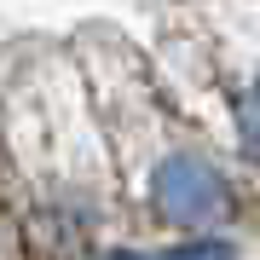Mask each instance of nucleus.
<instances>
[{"instance_id": "nucleus-1", "label": "nucleus", "mask_w": 260, "mask_h": 260, "mask_svg": "<svg viewBox=\"0 0 260 260\" xmlns=\"http://www.w3.org/2000/svg\"><path fill=\"white\" fill-rule=\"evenodd\" d=\"M150 203L168 225H220L232 214V185L208 156L197 150H168L150 174Z\"/></svg>"}, {"instance_id": "nucleus-3", "label": "nucleus", "mask_w": 260, "mask_h": 260, "mask_svg": "<svg viewBox=\"0 0 260 260\" xmlns=\"http://www.w3.org/2000/svg\"><path fill=\"white\" fill-rule=\"evenodd\" d=\"M237 145H243L249 162H260V70H254L249 93H243V104H237Z\"/></svg>"}, {"instance_id": "nucleus-2", "label": "nucleus", "mask_w": 260, "mask_h": 260, "mask_svg": "<svg viewBox=\"0 0 260 260\" xmlns=\"http://www.w3.org/2000/svg\"><path fill=\"white\" fill-rule=\"evenodd\" d=\"M110 260H237L232 243H220V237H197V243H179V249H127V254H110Z\"/></svg>"}]
</instances>
